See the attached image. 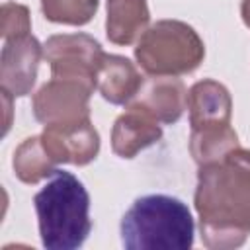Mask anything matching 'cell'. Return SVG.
<instances>
[{
	"mask_svg": "<svg viewBox=\"0 0 250 250\" xmlns=\"http://www.w3.org/2000/svg\"><path fill=\"white\" fill-rule=\"evenodd\" d=\"M195 211L207 248H238L250 234V150L232 148L199 166Z\"/></svg>",
	"mask_w": 250,
	"mask_h": 250,
	"instance_id": "1",
	"label": "cell"
},
{
	"mask_svg": "<svg viewBox=\"0 0 250 250\" xmlns=\"http://www.w3.org/2000/svg\"><path fill=\"white\" fill-rule=\"evenodd\" d=\"M41 242L49 250H76L90 230V195L70 172L55 170L33 197Z\"/></svg>",
	"mask_w": 250,
	"mask_h": 250,
	"instance_id": "2",
	"label": "cell"
},
{
	"mask_svg": "<svg viewBox=\"0 0 250 250\" xmlns=\"http://www.w3.org/2000/svg\"><path fill=\"white\" fill-rule=\"evenodd\" d=\"M119 232L127 250H188L193 246L195 225L182 199L150 193L133 201Z\"/></svg>",
	"mask_w": 250,
	"mask_h": 250,
	"instance_id": "3",
	"label": "cell"
},
{
	"mask_svg": "<svg viewBox=\"0 0 250 250\" xmlns=\"http://www.w3.org/2000/svg\"><path fill=\"white\" fill-rule=\"evenodd\" d=\"M205 57L197 31L180 20H160L139 37L135 59L152 76H180L193 72Z\"/></svg>",
	"mask_w": 250,
	"mask_h": 250,
	"instance_id": "4",
	"label": "cell"
},
{
	"mask_svg": "<svg viewBox=\"0 0 250 250\" xmlns=\"http://www.w3.org/2000/svg\"><path fill=\"white\" fill-rule=\"evenodd\" d=\"M104 55L102 45L86 33L53 35L43 45V57L51 66V76L78 78L92 86H96V74Z\"/></svg>",
	"mask_w": 250,
	"mask_h": 250,
	"instance_id": "5",
	"label": "cell"
},
{
	"mask_svg": "<svg viewBox=\"0 0 250 250\" xmlns=\"http://www.w3.org/2000/svg\"><path fill=\"white\" fill-rule=\"evenodd\" d=\"M94 90L96 86L78 78L51 76V80L33 96V115L43 125L90 117L88 104Z\"/></svg>",
	"mask_w": 250,
	"mask_h": 250,
	"instance_id": "6",
	"label": "cell"
},
{
	"mask_svg": "<svg viewBox=\"0 0 250 250\" xmlns=\"http://www.w3.org/2000/svg\"><path fill=\"white\" fill-rule=\"evenodd\" d=\"M43 146L57 164H90L100 152V135L90 117L45 125Z\"/></svg>",
	"mask_w": 250,
	"mask_h": 250,
	"instance_id": "7",
	"label": "cell"
},
{
	"mask_svg": "<svg viewBox=\"0 0 250 250\" xmlns=\"http://www.w3.org/2000/svg\"><path fill=\"white\" fill-rule=\"evenodd\" d=\"M41 57H43V47L29 33L4 41L2 57H0L2 92H8L12 98L29 94L37 78Z\"/></svg>",
	"mask_w": 250,
	"mask_h": 250,
	"instance_id": "8",
	"label": "cell"
},
{
	"mask_svg": "<svg viewBox=\"0 0 250 250\" xmlns=\"http://www.w3.org/2000/svg\"><path fill=\"white\" fill-rule=\"evenodd\" d=\"M127 107L139 109L158 123H176L188 109V90L176 76L145 78L141 90Z\"/></svg>",
	"mask_w": 250,
	"mask_h": 250,
	"instance_id": "9",
	"label": "cell"
},
{
	"mask_svg": "<svg viewBox=\"0 0 250 250\" xmlns=\"http://www.w3.org/2000/svg\"><path fill=\"white\" fill-rule=\"evenodd\" d=\"M188 111L191 129L207 125H229L232 115V100L221 82L205 78L189 88Z\"/></svg>",
	"mask_w": 250,
	"mask_h": 250,
	"instance_id": "10",
	"label": "cell"
},
{
	"mask_svg": "<svg viewBox=\"0 0 250 250\" xmlns=\"http://www.w3.org/2000/svg\"><path fill=\"white\" fill-rule=\"evenodd\" d=\"M145 78L137 66L121 55H104L96 74V88L102 98L115 105H127L141 90Z\"/></svg>",
	"mask_w": 250,
	"mask_h": 250,
	"instance_id": "11",
	"label": "cell"
},
{
	"mask_svg": "<svg viewBox=\"0 0 250 250\" xmlns=\"http://www.w3.org/2000/svg\"><path fill=\"white\" fill-rule=\"evenodd\" d=\"M162 137V129L156 119L150 115L127 107L123 115L115 119L111 131V148L121 158H133L143 148L158 143Z\"/></svg>",
	"mask_w": 250,
	"mask_h": 250,
	"instance_id": "12",
	"label": "cell"
},
{
	"mask_svg": "<svg viewBox=\"0 0 250 250\" xmlns=\"http://www.w3.org/2000/svg\"><path fill=\"white\" fill-rule=\"evenodd\" d=\"M150 21L146 0H107L105 33L115 45H131L146 31Z\"/></svg>",
	"mask_w": 250,
	"mask_h": 250,
	"instance_id": "13",
	"label": "cell"
},
{
	"mask_svg": "<svg viewBox=\"0 0 250 250\" xmlns=\"http://www.w3.org/2000/svg\"><path fill=\"white\" fill-rule=\"evenodd\" d=\"M236 146H238V137L230 127V123L191 129L189 152L199 166L223 158L227 152H230Z\"/></svg>",
	"mask_w": 250,
	"mask_h": 250,
	"instance_id": "14",
	"label": "cell"
},
{
	"mask_svg": "<svg viewBox=\"0 0 250 250\" xmlns=\"http://www.w3.org/2000/svg\"><path fill=\"white\" fill-rule=\"evenodd\" d=\"M57 170V162L49 156L41 137L25 139L14 152V172L23 184H37Z\"/></svg>",
	"mask_w": 250,
	"mask_h": 250,
	"instance_id": "15",
	"label": "cell"
},
{
	"mask_svg": "<svg viewBox=\"0 0 250 250\" xmlns=\"http://www.w3.org/2000/svg\"><path fill=\"white\" fill-rule=\"evenodd\" d=\"M41 10L49 21L84 25L94 18L98 0H41Z\"/></svg>",
	"mask_w": 250,
	"mask_h": 250,
	"instance_id": "16",
	"label": "cell"
},
{
	"mask_svg": "<svg viewBox=\"0 0 250 250\" xmlns=\"http://www.w3.org/2000/svg\"><path fill=\"white\" fill-rule=\"evenodd\" d=\"M29 31H31V20H29L27 8L21 6V4H14V2L2 4V10H0V33H2L4 41L20 37V35H27Z\"/></svg>",
	"mask_w": 250,
	"mask_h": 250,
	"instance_id": "17",
	"label": "cell"
},
{
	"mask_svg": "<svg viewBox=\"0 0 250 250\" xmlns=\"http://www.w3.org/2000/svg\"><path fill=\"white\" fill-rule=\"evenodd\" d=\"M240 14H242V20H244V23L250 27V0H242V6H240Z\"/></svg>",
	"mask_w": 250,
	"mask_h": 250,
	"instance_id": "18",
	"label": "cell"
}]
</instances>
